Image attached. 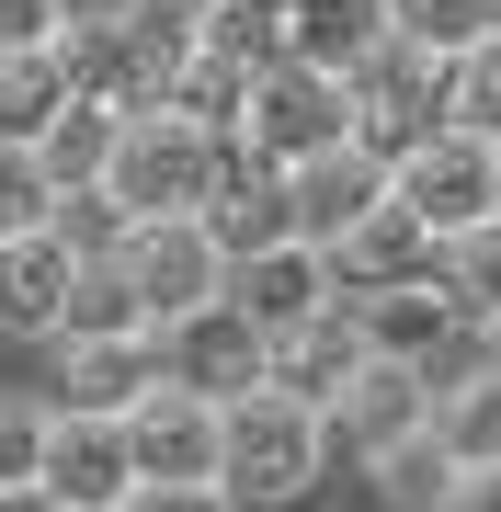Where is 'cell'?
<instances>
[{
	"label": "cell",
	"mask_w": 501,
	"mask_h": 512,
	"mask_svg": "<svg viewBox=\"0 0 501 512\" xmlns=\"http://www.w3.org/2000/svg\"><path fill=\"white\" fill-rule=\"evenodd\" d=\"M388 205L445 251V239L501 217V148L467 126V114H445V126H422L410 148H388Z\"/></svg>",
	"instance_id": "obj_1"
},
{
	"label": "cell",
	"mask_w": 501,
	"mask_h": 512,
	"mask_svg": "<svg viewBox=\"0 0 501 512\" xmlns=\"http://www.w3.org/2000/svg\"><path fill=\"white\" fill-rule=\"evenodd\" d=\"M228 171V137L194 126V114H126L114 126V160H103V194L126 205V217H205V194H217Z\"/></svg>",
	"instance_id": "obj_2"
},
{
	"label": "cell",
	"mask_w": 501,
	"mask_h": 512,
	"mask_svg": "<svg viewBox=\"0 0 501 512\" xmlns=\"http://www.w3.org/2000/svg\"><path fill=\"white\" fill-rule=\"evenodd\" d=\"M319 467H331V421H319L308 399L240 387V399L217 410V478L240 501H297V490H319Z\"/></svg>",
	"instance_id": "obj_3"
},
{
	"label": "cell",
	"mask_w": 501,
	"mask_h": 512,
	"mask_svg": "<svg viewBox=\"0 0 501 512\" xmlns=\"http://www.w3.org/2000/svg\"><path fill=\"white\" fill-rule=\"evenodd\" d=\"M353 137V103H342V80L331 69H308V57H262L251 69V92H240V126H228V148L262 171H285V160H308V148H331Z\"/></svg>",
	"instance_id": "obj_4"
},
{
	"label": "cell",
	"mask_w": 501,
	"mask_h": 512,
	"mask_svg": "<svg viewBox=\"0 0 501 512\" xmlns=\"http://www.w3.org/2000/svg\"><path fill=\"white\" fill-rule=\"evenodd\" d=\"M114 274L137 285L149 330H171V319H194L205 296H228V251H217V228H205V217H137L126 251H114Z\"/></svg>",
	"instance_id": "obj_5"
},
{
	"label": "cell",
	"mask_w": 501,
	"mask_h": 512,
	"mask_svg": "<svg viewBox=\"0 0 501 512\" xmlns=\"http://www.w3.org/2000/svg\"><path fill=\"white\" fill-rule=\"evenodd\" d=\"M342 103H353V137L388 160V148H410L422 126H445V114H456V69H445V57H422L410 35H388L365 69L342 80Z\"/></svg>",
	"instance_id": "obj_6"
},
{
	"label": "cell",
	"mask_w": 501,
	"mask_h": 512,
	"mask_svg": "<svg viewBox=\"0 0 501 512\" xmlns=\"http://www.w3.org/2000/svg\"><path fill=\"white\" fill-rule=\"evenodd\" d=\"M342 319H353V342H365V353H388V365H433V376H445V353L467 342V308H456V285H445V274L353 285V296H342Z\"/></svg>",
	"instance_id": "obj_7"
},
{
	"label": "cell",
	"mask_w": 501,
	"mask_h": 512,
	"mask_svg": "<svg viewBox=\"0 0 501 512\" xmlns=\"http://www.w3.org/2000/svg\"><path fill=\"white\" fill-rule=\"evenodd\" d=\"M376 205H388V160H376L365 137H331V148H308V160H285V217H297V239H319V251H331L342 228H365Z\"/></svg>",
	"instance_id": "obj_8"
},
{
	"label": "cell",
	"mask_w": 501,
	"mask_h": 512,
	"mask_svg": "<svg viewBox=\"0 0 501 512\" xmlns=\"http://www.w3.org/2000/svg\"><path fill=\"white\" fill-rule=\"evenodd\" d=\"M217 410L228 399H205V387H183V376H160V387H137L126 410V456H137V478H217Z\"/></svg>",
	"instance_id": "obj_9"
},
{
	"label": "cell",
	"mask_w": 501,
	"mask_h": 512,
	"mask_svg": "<svg viewBox=\"0 0 501 512\" xmlns=\"http://www.w3.org/2000/svg\"><path fill=\"white\" fill-rule=\"evenodd\" d=\"M228 308H240L262 342L297 330V319H319V308H342L331 251H319V239H262V251H240V262H228Z\"/></svg>",
	"instance_id": "obj_10"
},
{
	"label": "cell",
	"mask_w": 501,
	"mask_h": 512,
	"mask_svg": "<svg viewBox=\"0 0 501 512\" xmlns=\"http://www.w3.org/2000/svg\"><path fill=\"white\" fill-rule=\"evenodd\" d=\"M35 478H46L69 512H114V501L137 490L126 421H114V410H57V399H46V467H35Z\"/></svg>",
	"instance_id": "obj_11"
},
{
	"label": "cell",
	"mask_w": 501,
	"mask_h": 512,
	"mask_svg": "<svg viewBox=\"0 0 501 512\" xmlns=\"http://www.w3.org/2000/svg\"><path fill=\"white\" fill-rule=\"evenodd\" d=\"M319 421H331V444L376 456V444H399V433H422V421H433V365H388V353H365Z\"/></svg>",
	"instance_id": "obj_12"
},
{
	"label": "cell",
	"mask_w": 501,
	"mask_h": 512,
	"mask_svg": "<svg viewBox=\"0 0 501 512\" xmlns=\"http://www.w3.org/2000/svg\"><path fill=\"white\" fill-rule=\"evenodd\" d=\"M160 376L205 387V399H240V387H262V330L228 308V296H205L194 319H171V330H160Z\"/></svg>",
	"instance_id": "obj_13"
},
{
	"label": "cell",
	"mask_w": 501,
	"mask_h": 512,
	"mask_svg": "<svg viewBox=\"0 0 501 512\" xmlns=\"http://www.w3.org/2000/svg\"><path fill=\"white\" fill-rule=\"evenodd\" d=\"M137 387H160V330H80V342H57V410H126Z\"/></svg>",
	"instance_id": "obj_14"
},
{
	"label": "cell",
	"mask_w": 501,
	"mask_h": 512,
	"mask_svg": "<svg viewBox=\"0 0 501 512\" xmlns=\"http://www.w3.org/2000/svg\"><path fill=\"white\" fill-rule=\"evenodd\" d=\"M353 365H365V342H353L342 308H319V319H297V330L262 342V387H285V399H308V410H331Z\"/></svg>",
	"instance_id": "obj_15"
},
{
	"label": "cell",
	"mask_w": 501,
	"mask_h": 512,
	"mask_svg": "<svg viewBox=\"0 0 501 512\" xmlns=\"http://www.w3.org/2000/svg\"><path fill=\"white\" fill-rule=\"evenodd\" d=\"M69 239H57L46 217L0 239V330H57V308H69Z\"/></svg>",
	"instance_id": "obj_16"
},
{
	"label": "cell",
	"mask_w": 501,
	"mask_h": 512,
	"mask_svg": "<svg viewBox=\"0 0 501 512\" xmlns=\"http://www.w3.org/2000/svg\"><path fill=\"white\" fill-rule=\"evenodd\" d=\"M376 46H388V0H285V57H308V69L353 80Z\"/></svg>",
	"instance_id": "obj_17"
},
{
	"label": "cell",
	"mask_w": 501,
	"mask_h": 512,
	"mask_svg": "<svg viewBox=\"0 0 501 512\" xmlns=\"http://www.w3.org/2000/svg\"><path fill=\"white\" fill-rule=\"evenodd\" d=\"M365 478H376V512H456V490H467V467L445 456V433H399V444H376L365 456Z\"/></svg>",
	"instance_id": "obj_18"
},
{
	"label": "cell",
	"mask_w": 501,
	"mask_h": 512,
	"mask_svg": "<svg viewBox=\"0 0 501 512\" xmlns=\"http://www.w3.org/2000/svg\"><path fill=\"white\" fill-rule=\"evenodd\" d=\"M399 274H433V239L399 217V205H376L365 228H342L331 239V285L353 296V285H399Z\"/></svg>",
	"instance_id": "obj_19"
},
{
	"label": "cell",
	"mask_w": 501,
	"mask_h": 512,
	"mask_svg": "<svg viewBox=\"0 0 501 512\" xmlns=\"http://www.w3.org/2000/svg\"><path fill=\"white\" fill-rule=\"evenodd\" d=\"M433 433L456 467H501V376L467 353V376H433Z\"/></svg>",
	"instance_id": "obj_20"
},
{
	"label": "cell",
	"mask_w": 501,
	"mask_h": 512,
	"mask_svg": "<svg viewBox=\"0 0 501 512\" xmlns=\"http://www.w3.org/2000/svg\"><path fill=\"white\" fill-rule=\"evenodd\" d=\"M114 126H126V114H114L103 92H69L35 126V160H46V183H103V160H114Z\"/></svg>",
	"instance_id": "obj_21"
},
{
	"label": "cell",
	"mask_w": 501,
	"mask_h": 512,
	"mask_svg": "<svg viewBox=\"0 0 501 512\" xmlns=\"http://www.w3.org/2000/svg\"><path fill=\"white\" fill-rule=\"evenodd\" d=\"M69 103V57L57 46H0V137H35Z\"/></svg>",
	"instance_id": "obj_22"
},
{
	"label": "cell",
	"mask_w": 501,
	"mask_h": 512,
	"mask_svg": "<svg viewBox=\"0 0 501 512\" xmlns=\"http://www.w3.org/2000/svg\"><path fill=\"white\" fill-rule=\"evenodd\" d=\"M388 35H410L422 57H456L479 46V35H501V0H388Z\"/></svg>",
	"instance_id": "obj_23"
},
{
	"label": "cell",
	"mask_w": 501,
	"mask_h": 512,
	"mask_svg": "<svg viewBox=\"0 0 501 512\" xmlns=\"http://www.w3.org/2000/svg\"><path fill=\"white\" fill-rule=\"evenodd\" d=\"M46 228L57 239H69V262H114V251H126V205H114L103 183H57V205H46Z\"/></svg>",
	"instance_id": "obj_24"
},
{
	"label": "cell",
	"mask_w": 501,
	"mask_h": 512,
	"mask_svg": "<svg viewBox=\"0 0 501 512\" xmlns=\"http://www.w3.org/2000/svg\"><path fill=\"white\" fill-rule=\"evenodd\" d=\"M433 274L456 285V308H467V330H479V319L501 308V217H490V228H467V239H445V251H433Z\"/></svg>",
	"instance_id": "obj_25"
},
{
	"label": "cell",
	"mask_w": 501,
	"mask_h": 512,
	"mask_svg": "<svg viewBox=\"0 0 501 512\" xmlns=\"http://www.w3.org/2000/svg\"><path fill=\"white\" fill-rule=\"evenodd\" d=\"M46 205H57V183H46L35 137H0V239H12V228H35Z\"/></svg>",
	"instance_id": "obj_26"
},
{
	"label": "cell",
	"mask_w": 501,
	"mask_h": 512,
	"mask_svg": "<svg viewBox=\"0 0 501 512\" xmlns=\"http://www.w3.org/2000/svg\"><path fill=\"white\" fill-rule=\"evenodd\" d=\"M456 114L479 137H501V35H479V46L456 57Z\"/></svg>",
	"instance_id": "obj_27"
},
{
	"label": "cell",
	"mask_w": 501,
	"mask_h": 512,
	"mask_svg": "<svg viewBox=\"0 0 501 512\" xmlns=\"http://www.w3.org/2000/svg\"><path fill=\"white\" fill-rule=\"evenodd\" d=\"M35 467H46V399H0V490H23Z\"/></svg>",
	"instance_id": "obj_28"
},
{
	"label": "cell",
	"mask_w": 501,
	"mask_h": 512,
	"mask_svg": "<svg viewBox=\"0 0 501 512\" xmlns=\"http://www.w3.org/2000/svg\"><path fill=\"white\" fill-rule=\"evenodd\" d=\"M114 512H240V490L228 478H137Z\"/></svg>",
	"instance_id": "obj_29"
},
{
	"label": "cell",
	"mask_w": 501,
	"mask_h": 512,
	"mask_svg": "<svg viewBox=\"0 0 501 512\" xmlns=\"http://www.w3.org/2000/svg\"><path fill=\"white\" fill-rule=\"evenodd\" d=\"M0 46H57V0H0Z\"/></svg>",
	"instance_id": "obj_30"
},
{
	"label": "cell",
	"mask_w": 501,
	"mask_h": 512,
	"mask_svg": "<svg viewBox=\"0 0 501 512\" xmlns=\"http://www.w3.org/2000/svg\"><path fill=\"white\" fill-rule=\"evenodd\" d=\"M137 0H57V35H92V23H126Z\"/></svg>",
	"instance_id": "obj_31"
},
{
	"label": "cell",
	"mask_w": 501,
	"mask_h": 512,
	"mask_svg": "<svg viewBox=\"0 0 501 512\" xmlns=\"http://www.w3.org/2000/svg\"><path fill=\"white\" fill-rule=\"evenodd\" d=\"M456 512H501V467H467V490H456Z\"/></svg>",
	"instance_id": "obj_32"
},
{
	"label": "cell",
	"mask_w": 501,
	"mask_h": 512,
	"mask_svg": "<svg viewBox=\"0 0 501 512\" xmlns=\"http://www.w3.org/2000/svg\"><path fill=\"white\" fill-rule=\"evenodd\" d=\"M0 512H69V501H57L46 478H23V490H0Z\"/></svg>",
	"instance_id": "obj_33"
},
{
	"label": "cell",
	"mask_w": 501,
	"mask_h": 512,
	"mask_svg": "<svg viewBox=\"0 0 501 512\" xmlns=\"http://www.w3.org/2000/svg\"><path fill=\"white\" fill-rule=\"evenodd\" d=\"M467 342H479V365H490V376H501V308H490V319H479V330H467Z\"/></svg>",
	"instance_id": "obj_34"
},
{
	"label": "cell",
	"mask_w": 501,
	"mask_h": 512,
	"mask_svg": "<svg viewBox=\"0 0 501 512\" xmlns=\"http://www.w3.org/2000/svg\"><path fill=\"white\" fill-rule=\"evenodd\" d=\"M490 148H501V137H490Z\"/></svg>",
	"instance_id": "obj_35"
}]
</instances>
